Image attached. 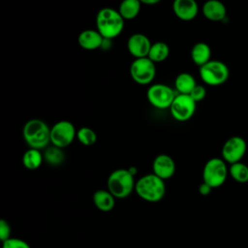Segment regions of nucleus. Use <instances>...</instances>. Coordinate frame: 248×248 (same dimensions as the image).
<instances>
[{"mask_svg":"<svg viewBox=\"0 0 248 248\" xmlns=\"http://www.w3.org/2000/svg\"><path fill=\"white\" fill-rule=\"evenodd\" d=\"M124 19L113 8L101 9L96 16V29L104 39L112 40L124 29Z\"/></svg>","mask_w":248,"mask_h":248,"instance_id":"f257e3e1","label":"nucleus"},{"mask_svg":"<svg viewBox=\"0 0 248 248\" xmlns=\"http://www.w3.org/2000/svg\"><path fill=\"white\" fill-rule=\"evenodd\" d=\"M22 136L29 148L41 150L50 143V128L41 119L28 120L23 126Z\"/></svg>","mask_w":248,"mask_h":248,"instance_id":"f03ea898","label":"nucleus"},{"mask_svg":"<svg viewBox=\"0 0 248 248\" xmlns=\"http://www.w3.org/2000/svg\"><path fill=\"white\" fill-rule=\"evenodd\" d=\"M135 192L145 202H160L166 194L165 181L154 173L142 175L139 180L136 181Z\"/></svg>","mask_w":248,"mask_h":248,"instance_id":"7ed1b4c3","label":"nucleus"},{"mask_svg":"<svg viewBox=\"0 0 248 248\" xmlns=\"http://www.w3.org/2000/svg\"><path fill=\"white\" fill-rule=\"evenodd\" d=\"M135 176L130 173L128 169L114 170L108 177V190L115 199H125L135 191Z\"/></svg>","mask_w":248,"mask_h":248,"instance_id":"20e7f679","label":"nucleus"},{"mask_svg":"<svg viewBox=\"0 0 248 248\" xmlns=\"http://www.w3.org/2000/svg\"><path fill=\"white\" fill-rule=\"evenodd\" d=\"M227 163L221 158L209 159L202 170V182L208 184L212 189L222 186L228 176Z\"/></svg>","mask_w":248,"mask_h":248,"instance_id":"39448f33","label":"nucleus"},{"mask_svg":"<svg viewBox=\"0 0 248 248\" xmlns=\"http://www.w3.org/2000/svg\"><path fill=\"white\" fill-rule=\"evenodd\" d=\"M199 75L202 80L210 86H218L225 83L230 77L228 66L220 60H210L200 67Z\"/></svg>","mask_w":248,"mask_h":248,"instance_id":"423d86ee","label":"nucleus"},{"mask_svg":"<svg viewBox=\"0 0 248 248\" xmlns=\"http://www.w3.org/2000/svg\"><path fill=\"white\" fill-rule=\"evenodd\" d=\"M176 95L177 93L174 89L164 83L152 84L146 92L148 102L159 109L170 108Z\"/></svg>","mask_w":248,"mask_h":248,"instance_id":"0eeeda50","label":"nucleus"},{"mask_svg":"<svg viewBox=\"0 0 248 248\" xmlns=\"http://www.w3.org/2000/svg\"><path fill=\"white\" fill-rule=\"evenodd\" d=\"M132 79L140 85H146L153 81L156 76V66L148 57L135 59L130 66Z\"/></svg>","mask_w":248,"mask_h":248,"instance_id":"6e6552de","label":"nucleus"},{"mask_svg":"<svg viewBox=\"0 0 248 248\" xmlns=\"http://www.w3.org/2000/svg\"><path fill=\"white\" fill-rule=\"evenodd\" d=\"M76 137V128L68 120H60L50 128V143L56 147H67L74 141Z\"/></svg>","mask_w":248,"mask_h":248,"instance_id":"1a4fd4ad","label":"nucleus"},{"mask_svg":"<svg viewBox=\"0 0 248 248\" xmlns=\"http://www.w3.org/2000/svg\"><path fill=\"white\" fill-rule=\"evenodd\" d=\"M197 103L190 97V95L177 94L170 108L171 116L180 122L191 119L196 111Z\"/></svg>","mask_w":248,"mask_h":248,"instance_id":"9d476101","label":"nucleus"},{"mask_svg":"<svg viewBox=\"0 0 248 248\" xmlns=\"http://www.w3.org/2000/svg\"><path fill=\"white\" fill-rule=\"evenodd\" d=\"M247 150V143L245 140L238 136L229 138L223 144L221 154L222 159L230 165L240 162Z\"/></svg>","mask_w":248,"mask_h":248,"instance_id":"9b49d317","label":"nucleus"},{"mask_svg":"<svg viewBox=\"0 0 248 248\" xmlns=\"http://www.w3.org/2000/svg\"><path fill=\"white\" fill-rule=\"evenodd\" d=\"M151 46L152 44L149 38L141 33L131 35L127 41L128 51L135 59L147 57Z\"/></svg>","mask_w":248,"mask_h":248,"instance_id":"f8f14e48","label":"nucleus"},{"mask_svg":"<svg viewBox=\"0 0 248 248\" xmlns=\"http://www.w3.org/2000/svg\"><path fill=\"white\" fill-rule=\"evenodd\" d=\"M175 172V163L168 154L157 155L152 163V173L164 181L173 176Z\"/></svg>","mask_w":248,"mask_h":248,"instance_id":"ddd939ff","label":"nucleus"},{"mask_svg":"<svg viewBox=\"0 0 248 248\" xmlns=\"http://www.w3.org/2000/svg\"><path fill=\"white\" fill-rule=\"evenodd\" d=\"M175 16L183 21L194 19L199 13V6L195 0H175L172 4Z\"/></svg>","mask_w":248,"mask_h":248,"instance_id":"4468645a","label":"nucleus"},{"mask_svg":"<svg viewBox=\"0 0 248 248\" xmlns=\"http://www.w3.org/2000/svg\"><path fill=\"white\" fill-rule=\"evenodd\" d=\"M104 38L97 29H85L78 37V44L85 50H95L101 48Z\"/></svg>","mask_w":248,"mask_h":248,"instance_id":"2eb2a0df","label":"nucleus"},{"mask_svg":"<svg viewBox=\"0 0 248 248\" xmlns=\"http://www.w3.org/2000/svg\"><path fill=\"white\" fill-rule=\"evenodd\" d=\"M202 15L205 18L211 21H221L227 16L225 5L218 0H208L202 8Z\"/></svg>","mask_w":248,"mask_h":248,"instance_id":"dca6fc26","label":"nucleus"},{"mask_svg":"<svg viewBox=\"0 0 248 248\" xmlns=\"http://www.w3.org/2000/svg\"><path fill=\"white\" fill-rule=\"evenodd\" d=\"M93 203L99 210L108 212L115 205V198L108 190L100 189L93 194Z\"/></svg>","mask_w":248,"mask_h":248,"instance_id":"f3484780","label":"nucleus"},{"mask_svg":"<svg viewBox=\"0 0 248 248\" xmlns=\"http://www.w3.org/2000/svg\"><path fill=\"white\" fill-rule=\"evenodd\" d=\"M191 59L199 67L203 66L211 59V49L210 46L203 42H199L195 44L191 48Z\"/></svg>","mask_w":248,"mask_h":248,"instance_id":"a211bd4d","label":"nucleus"},{"mask_svg":"<svg viewBox=\"0 0 248 248\" xmlns=\"http://www.w3.org/2000/svg\"><path fill=\"white\" fill-rule=\"evenodd\" d=\"M196 85L195 78L189 73H180L174 79V90L177 94L189 95Z\"/></svg>","mask_w":248,"mask_h":248,"instance_id":"6ab92c4d","label":"nucleus"},{"mask_svg":"<svg viewBox=\"0 0 248 248\" xmlns=\"http://www.w3.org/2000/svg\"><path fill=\"white\" fill-rule=\"evenodd\" d=\"M140 8L141 3L140 0H124L120 3L117 11L124 20H130L139 16Z\"/></svg>","mask_w":248,"mask_h":248,"instance_id":"aec40b11","label":"nucleus"},{"mask_svg":"<svg viewBox=\"0 0 248 248\" xmlns=\"http://www.w3.org/2000/svg\"><path fill=\"white\" fill-rule=\"evenodd\" d=\"M44 161V155L41 153V150L35 148L27 149L22 156V165L30 170H37L41 167Z\"/></svg>","mask_w":248,"mask_h":248,"instance_id":"412c9836","label":"nucleus"},{"mask_svg":"<svg viewBox=\"0 0 248 248\" xmlns=\"http://www.w3.org/2000/svg\"><path fill=\"white\" fill-rule=\"evenodd\" d=\"M169 55H170L169 46L164 42H156L152 44L147 57L154 63H160L165 61L169 57Z\"/></svg>","mask_w":248,"mask_h":248,"instance_id":"4be33fe9","label":"nucleus"},{"mask_svg":"<svg viewBox=\"0 0 248 248\" xmlns=\"http://www.w3.org/2000/svg\"><path fill=\"white\" fill-rule=\"evenodd\" d=\"M43 155L44 160L50 166H59L65 160V154L62 148L56 147L54 145L47 146Z\"/></svg>","mask_w":248,"mask_h":248,"instance_id":"5701e85b","label":"nucleus"},{"mask_svg":"<svg viewBox=\"0 0 248 248\" xmlns=\"http://www.w3.org/2000/svg\"><path fill=\"white\" fill-rule=\"evenodd\" d=\"M229 173L232 178L239 183L248 182V167L241 162L230 166Z\"/></svg>","mask_w":248,"mask_h":248,"instance_id":"b1692460","label":"nucleus"},{"mask_svg":"<svg viewBox=\"0 0 248 248\" xmlns=\"http://www.w3.org/2000/svg\"><path fill=\"white\" fill-rule=\"evenodd\" d=\"M77 139L81 144L90 146L96 142L97 135L93 129L89 127H81L77 131Z\"/></svg>","mask_w":248,"mask_h":248,"instance_id":"393cba45","label":"nucleus"},{"mask_svg":"<svg viewBox=\"0 0 248 248\" xmlns=\"http://www.w3.org/2000/svg\"><path fill=\"white\" fill-rule=\"evenodd\" d=\"M2 248H31V247L26 241L20 238L11 237L8 240L3 242Z\"/></svg>","mask_w":248,"mask_h":248,"instance_id":"a878e982","label":"nucleus"},{"mask_svg":"<svg viewBox=\"0 0 248 248\" xmlns=\"http://www.w3.org/2000/svg\"><path fill=\"white\" fill-rule=\"evenodd\" d=\"M190 97L196 102V103H199L201 101H202L205 96H206V89L203 85H200V84H197L196 87L192 90V92L189 94Z\"/></svg>","mask_w":248,"mask_h":248,"instance_id":"bb28decb","label":"nucleus"},{"mask_svg":"<svg viewBox=\"0 0 248 248\" xmlns=\"http://www.w3.org/2000/svg\"><path fill=\"white\" fill-rule=\"evenodd\" d=\"M9 238H11L10 224L6 220L1 219L0 220V239L2 240V242H4Z\"/></svg>","mask_w":248,"mask_h":248,"instance_id":"cd10ccee","label":"nucleus"},{"mask_svg":"<svg viewBox=\"0 0 248 248\" xmlns=\"http://www.w3.org/2000/svg\"><path fill=\"white\" fill-rule=\"evenodd\" d=\"M198 190H199V193H200L202 196H207V195H209V194L211 193L212 188H211L208 184L202 182V183H201V184L199 185Z\"/></svg>","mask_w":248,"mask_h":248,"instance_id":"c85d7f7f","label":"nucleus"},{"mask_svg":"<svg viewBox=\"0 0 248 248\" xmlns=\"http://www.w3.org/2000/svg\"><path fill=\"white\" fill-rule=\"evenodd\" d=\"M159 2H160V0H140V3L144 4V5H155Z\"/></svg>","mask_w":248,"mask_h":248,"instance_id":"c756f323","label":"nucleus"},{"mask_svg":"<svg viewBox=\"0 0 248 248\" xmlns=\"http://www.w3.org/2000/svg\"><path fill=\"white\" fill-rule=\"evenodd\" d=\"M128 170L130 171V173H131L132 175H134V176H135V175L137 174V170H137V168H136V167H134V166H133V167L128 168Z\"/></svg>","mask_w":248,"mask_h":248,"instance_id":"7c9ffc66","label":"nucleus"}]
</instances>
